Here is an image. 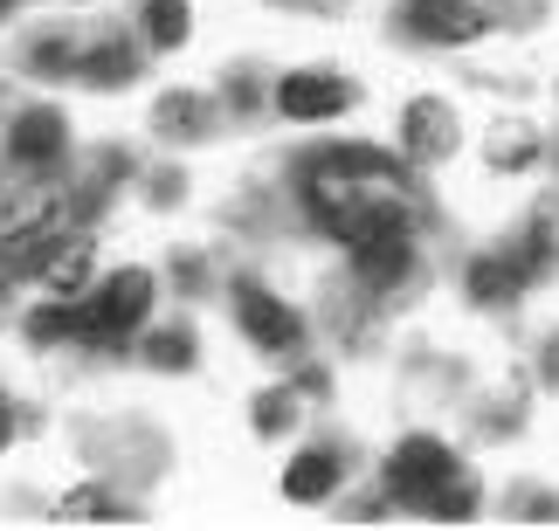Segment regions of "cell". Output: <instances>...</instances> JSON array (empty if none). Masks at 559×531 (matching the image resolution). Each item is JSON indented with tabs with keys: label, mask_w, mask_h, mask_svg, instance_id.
I'll list each match as a JSON object with an SVG mask.
<instances>
[{
	"label": "cell",
	"mask_w": 559,
	"mask_h": 531,
	"mask_svg": "<svg viewBox=\"0 0 559 531\" xmlns=\"http://www.w3.org/2000/svg\"><path fill=\"white\" fill-rule=\"evenodd\" d=\"M305 201H311V221L325 228L332 242H373V236H394L407 228V201H401V166L380 159V153H325L305 180Z\"/></svg>",
	"instance_id": "6da1fadb"
},
{
	"label": "cell",
	"mask_w": 559,
	"mask_h": 531,
	"mask_svg": "<svg viewBox=\"0 0 559 531\" xmlns=\"http://www.w3.org/2000/svg\"><path fill=\"white\" fill-rule=\"evenodd\" d=\"M145 311H153V269H118L104 276V290L83 297V338L118 346V338H132L145 325Z\"/></svg>",
	"instance_id": "7a4b0ae2"
},
{
	"label": "cell",
	"mask_w": 559,
	"mask_h": 531,
	"mask_svg": "<svg viewBox=\"0 0 559 531\" xmlns=\"http://www.w3.org/2000/svg\"><path fill=\"white\" fill-rule=\"evenodd\" d=\"M456 470H463V462H456V449H449V442H436V435H407L401 449L386 456V491L421 511V504L436 497Z\"/></svg>",
	"instance_id": "3957f363"
},
{
	"label": "cell",
	"mask_w": 559,
	"mask_h": 531,
	"mask_svg": "<svg viewBox=\"0 0 559 531\" xmlns=\"http://www.w3.org/2000/svg\"><path fill=\"white\" fill-rule=\"evenodd\" d=\"M353 83L346 76H332V70H297L276 83V111H284L290 124H332V118H346L353 111Z\"/></svg>",
	"instance_id": "277c9868"
},
{
	"label": "cell",
	"mask_w": 559,
	"mask_h": 531,
	"mask_svg": "<svg viewBox=\"0 0 559 531\" xmlns=\"http://www.w3.org/2000/svg\"><path fill=\"white\" fill-rule=\"evenodd\" d=\"M235 325H242L263 352H297V346H305V317H297L284 297L255 290V283L235 290Z\"/></svg>",
	"instance_id": "5b68a950"
},
{
	"label": "cell",
	"mask_w": 559,
	"mask_h": 531,
	"mask_svg": "<svg viewBox=\"0 0 559 531\" xmlns=\"http://www.w3.org/2000/svg\"><path fill=\"white\" fill-rule=\"evenodd\" d=\"M401 21H407V35L436 41V49H463V41H477L490 28L477 0H407Z\"/></svg>",
	"instance_id": "8992f818"
},
{
	"label": "cell",
	"mask_w": 559,
	"mask_h": 531,
	"mask_svg": "<svg viewBox=\"0 0 559 531\" xmlns=\"http://www.w3.org/2000/svg\"><path fill=\"white\" fill-rule=\"evenodd\" d=\"M456 111L449 104H436V97H415L401 111V145H407V159H421V166H442L449 153H456Z\"/></svg>",
	"instance_id": "52a82bcc"
},
{
	"label": "cell",
	"mask_w": 559,
	"mask_h": 531,
	"mask_svg": "<svg viewBox=\"0 0 559 531\" xmlns=\"http://www.w3.org/2000/svg\"><path fill=\"white\" fill-rule=\"evenodd\" d=\"M62 215V194L56 186H21V194H0V242L21 249V242H41Z\"/></svg>",
	"instance_id": "ba28073f"
},
{
	"label": "cell",
	"mask_w": 559,
	"mask_h": 531,
	"mask_svg": "<svg viewBox=\"0 0 559 531\" xmlns=\"http://www.w3.org/2000/svg\"><path fill=\"white\" fill-rule=\"evenodd\" d=\"M35 256H28V269L41 276V283H49L56 297H76L83 283H91V236H62V242H28Z\"/></svg>",
	"instance_id": "9c48e42d"
},
{
	"label": "cell",
	"mask_w": 559,
	"mask_h": 531,
	"mask_svg": "<svg viewBox=\"0 0 559 531\" xmlns=\"http://www.w3.org/2000/svg\"><path fill=\"white\" fill-rule=\"evenodd\" d=\"M8 153L21 159V166H56L62 153H70V124H62V111H21L14 118V132H8Z\"/></svg>",
	"instance_id": "30bf717a"
},
{
	"label": "cell",
	"mask_w": 559,
	"mask_h": 531,
	"mask_svg": "<svg viewBox=\"0 0 559 531\" xmlns=\"http://www.w3.org/2000/svg\"><path fill=\"white\" fill-rule=\"evenodd\" d=\"M532 283V276L511 263V249H498V256H477L463 269V290H469V304H484V311H504L511 297H519Z\"/></svg>",
	"instance_id": "8fae6325"
},
{
	"label": "cell",
	"mask_w": 559,
	"mask_h": 531,
	"mask_svg": "<svg viewBox=\"0 0 559 531\" xmlns=\"http://www.w3.org/2000/svg\"><path fill=\"white\" fill-rule=\"evenodd\" d=\"M353 269L367 276L373 290H394L407 269H415V242H407V228H394V236H373L353 249Z\"/></svg>",
	"instance_id": "7c38bea8"
},
{
	"label": "cell",
	"mask_w": 559,
	"mask_h": 531,
	"mask_svg": "<svg viewBox=\"0 0 559 531\" xmlns=\"http://www.w3.org/2000/svg\"><path fill=\"white\" fill-rule=\"evenodd\" d=\"M332 491H338V456H332V449L290 456V470H284V497H290V504H325Z\"/></svg>",
	"instance_id": "4fadbf2b"
},
{
	"label": "cell",
	"mask_w": 559,
	"mask_h": 531,
	"mask_svg": "<svg viewBox=\"0 0 559 531\" xmlns=\"http://www.w3.org/2000/svg\"><path fill=\"white\" fill-rule=\"evenodd\" d=\"M207 124H214V104L193 97V90H166L159 111H153V132L159 138H207Z\"/></svg>",
	"instance_id": "5bb4252c"
},
{
	"label": "cell",
	"mask_w": 559,
	"mask_h": 531,
	"mask_svg": "<svg viewBox=\"0 0 559 531\" xmlns=\"http://www.w3.org/2000/svg\"><path fill=\"white\" fill-rule=\"evenodd\" d=\"M76 76L91 83V90H124V83L139 76V56L124 49V41H97V49L76 56Z\"/></svg>",
	"instance_id": "9a60e30c"
},
{
	"label": "cell",
	"mask_w": 559,
	"mask_h": 531,
	"mask_svg": "<svg viewBox=\"0 0 559 531\" xmlns=\"http://www.w3.org/2000/svg\"><path fill=\"white\" fill-rule=\"evenodd\" d=\"M484 159L498 166V173H525V166H539V132L532 124H490V138H484Z\"/></svg>",
	"instance_id": "2e32d148"
},
{
	"label": "cell",
	"mask_w": 559,
	"mask_h": 531,
	"mask_svg": "<svg viewBox=\"0 0 559 531\" xmlns=\"http://www.w3.org/2000/svg\"><path fill=\"white\" fill-rule=\"evenodd\" d=\"M193 28L187 0H145V35H153V49H180Z\"/></svg>",
	"instance_id": "e0dca14e"
},
{
	"label": "cell",
	"mask_w": 559,
	"mask_h": 531,
	"mask_svg": "<svg viewBox=\"0 0 559 531\" xmlns=\"http://www.w3.org/2000/svg\"><path fill=\"white\" fill-rule=\"evenodd\" d=\"M28 338L35 346H56V338H83V304H49L28 317Z\"/></svg>",
	"instance_id": "ac0fdd59"
},
{
	"label": "cell",
	"mask_w": 559,
	"mask_h": 531,
	"mask_svg": "<svg viewBox=\"0 0 559 531\" xmlns=\"http://www.w3.org/2000/svg\"><path fill=\"white\" fill-rule=\"evenodd\" d=\"M56 511L76 524V518H124V504H118L111 491H97V483H83V491H70V497L56 504Z\"/></svg>",
	"instance_id": "d6986e66"
},
{
	"label": "cell",
	"mask_w": 559,
	"mask_h": 531,
	"mask_svg": "<svg viewBox=\"0 0 559 531\" xmlns=\"http://www.w3.org/2000/svg\"><path fill=\"white\" fill-rule=\"evenodd\" d=\"M145 359H153L159 373L193 366V331H153V338H145Z\"/></svg>",
	"instance_id": "ffe728a7"
},
{
	"label": "cell",
	"mask_w": 559,
	"mask_h": 531,
	"mask_svg": "<svg viewBox=\"0 0 559 531\" xmlns=\"http://www.w3.org/2000/svg\"><path fill=\"white\" fill-rule=\"evenodd\" d=\"M421 511H436V518H469V511H477V483H469V476L456 470V476H449L436 497L421 504Z\"/></svg>",
	"instance_id": "44dd1931"
},
{
	"label": "cell",
	"mask_w": 559,
	"mask_h": 531,
	"mask_svg": "<svg viewBox=\"0 0 559 531\" xmlns=\"http://www.w3.org/2000/svg\"><path fill=\"white\" fill-rule=\"evenodd\" d=\"M290 408H297L290 394H263V400H255V435H284L290 429Z\"/></svg>",
	"instance_id": "7402d4cb"
},
{
	"label": "cell",
	"mask_w": 559,
	"mask_h": 531,
	"mask_svg": "<svg viewBox=\"0 0 559 531\" xmlns=\"http://www.w3.org/2000/svg\"><path fill=\"white\" fill-rule=\"evenodd\" d=\"M539 379H546V387L559 394V338H552V346H546V366H539Z\"/></svg>",
	"instance_id": "603a6c76"
},
{
	"label": "cell",
	"mask_w": 559,
	"mask_h": 531,
	"mask_svg": "<svg viewBox=\"0 0 559 531\" xmlns=\"http://www.w3.org/2000/svg\"><path fill=\"white\" fill-rule=\"evenodd\" d=\"M14 442V414H8V400H0V449Z\"/></svg>",
	"instance_id": "cb8c5ba5"
},
{
	"label": "cell",
	"mask_w": 559,
	"mask_h": 531,
	"mask_svg": "<svg viewBox=\"0 0 559 531\" xmlns=\"http://www.w3.org/2000/svg\"><path fill=\"white\" fill-rule=\"evenodd\" d=\"M8 14H14V0H0V21H8Z\"/></svg>",
	"instance_id": "d4e9b609"
}]
</instances>
